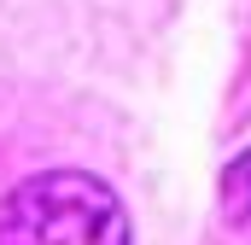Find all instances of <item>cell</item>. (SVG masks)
<instances>
[{
  "instance_id": "obj_1",
  "label": "cell",
  "mask_w": 251,
  "mask_h": 245,
  "mask_svg": "<svg viewBox=\"0 0 251 245\" xmlns=\"http://www.w3.org/2000/svg\"><path fill=\"white\" fill-rule=\"evenodd\" d=\"M0 245H128V216L100 175L41 170L6 193Z\"/></svg>"
},
{
  "instance_id": "obj_2",
  "label": "cell",
  "mask_w": 251,
  "mask_h": 245,
  "mask_svg": "<svg viewBox=\"0 0 251 245\" xmlns=\"http://www.w3.org/2000/svg\"><path fill=\"white\" fill-rule=\"evenodd\" d=\"M222 210L234 222H251V146L222 170Z\"/></svg>"
}]
</instances>
